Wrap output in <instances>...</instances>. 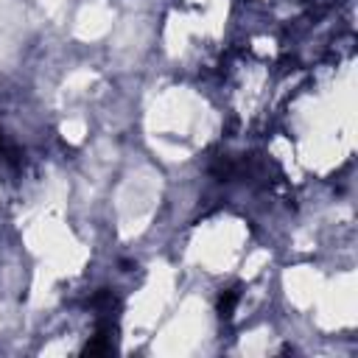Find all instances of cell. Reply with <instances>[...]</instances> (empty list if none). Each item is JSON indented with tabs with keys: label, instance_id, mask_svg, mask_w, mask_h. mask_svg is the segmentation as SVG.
I'll list each match as a JSON object with an SVG mask.
<instances>
[{
	"label": "cell",
	"instance_id": "6da1fadb",
	"mask_svg": "<svg viewBox=\"0 0 358 358\" xmlns=\"http://www.w3.org/2000/svg\"><path fill=\"white\" fill-rule=\"evenodd\" d=\"M238 305V291L235 288H229V291H224L221 296H218V313L224 316V319H229L232 316V308Z\"/></svg>",
	"mask_w": 358,
	"mask_h": 358
}]
</instances>
